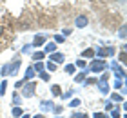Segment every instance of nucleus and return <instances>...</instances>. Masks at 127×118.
I'll return each mask as SVG.
<instances>
[{"instance_id": "1", "label": "nucleus", "mask_w": 127, "mask_h": 118, "mask_svg": "<svg viewBox=\"0 0 127 118\" xmlns=\"http://www.w3.org/2000/svg\"><path fill=\"white\" fill-rule=\"evenodd\" d=\"M34 89H36V85H34L33 82H24V85H22V96L24 98H33Z\"/></svg>"}, {"instance_id": "2", "label": "nucleus", "mask_w": 127, "mask_h": 118, "mask_svg": "<svg viewBox=\"0 0 127 118\" xmlns=\"http://www.w3.org/2000/svg\"><path fill=\"white\" fill-rule=\"evenodd\" d=\"M105 67H107V64L103 62V60H91V66H89V71H93V73H103V71H105Z\"/></svg>"}, {"instance_id": "3", "label": "nucleus", "mask_w": 127, "mask_h": 118, "mask_svg": "<svg viewBox=\"0 0 127 118\" xmlns=\"http://www.w3.org/2000/svg\"><path fill=\"white\" fill-rule=\"evenodd\" d=\"M111 69L114 71V75H116V78H125V71L118 66V62H111Z\"/></svg>"}, {"instance_id": "4", "label": "nucleus", "mask_w": 127, "mask_h": 118, "mask_svg": "<svg viewBox=\"0 0 127 118\" xmlns=\"http://www.w3.org/2000/svg\"><path fill=\"white\" fill-rule=\"evenodd\" d=\"M87 24H89V18H87L85 15H80V16H76V18H74V26H76V27H80V29H82V27H85Z\"/></svg>"}, {"instance_id": "5", "label": "nucleus", "mask_w": 127, "mask_h": 118, "mask_svg": "<svg viewBox=\"0 0 127 118\" xmlns=\"http://www.w3.org/2000/svg\"><path fill=\"white\" fill-rule=\"evenodd\" d=\"M33 47H44L45 45V35H34V40H33Z\"/></svg>"}, {"instance_id": "6", "label": "nucleus", "mask_w": 127, "mask_h": 118, "mask_svg": "<svg viewBox=\"0 0 127 118\" xmlns=\"http://www.w3.org/2000/svg\"><path fill=\"white\" fill-rule=\"evenodd\" d=\"M18 69H20V60H15V62L7 64V75H16Z\"/></svg>"}, {"instance_id": "7", "label": "nucleus", "mask_w": 127, "mask_h": 118, "mask_svg": "<svg viewBox=\"0 0 127 118\" xmlns=\"http://www.w3.org/2000/svg\"><path fill=\"white\" fill-rule=\"evenodd\" d=\"M64 58H65V56H64L62 53H56V51H55V53H51V62H53V64H56V66L64 62Z\"/></svg>"}, {"instance_id": "8", "label": "nucleus", "mask_w": 127, "mask_h": 118, "mask_svg": "<svg viewBox=\"0 0 127 118\" xmlns=\"http://www.w3.org/2000/svg\"><path fill=\"white\" fill-rule=\"evenodd\" d=\"M40 109H42V111H53L55 105H53L51 100H42V102H40Z\"/></svg>"}, {"instance_id": "9", "label": "nucleus", "mask_w": 127, "mask_h": 118, "mask_svg": "<svg viewBox=\"0 0 127 118\" xmlns=\"http://www.w3.org/2000/svg\"><path fill=\"white\" fill-rule=\"evenodd\" d=\"M95 56H98L102 60V58H105L107 56V47H102V45H98L96 49H95Z\"/></svg>"}, {"instance_id": "10", "label": "nucleus", "mask_w": 127, "mask_h": 118, "mask_svg": "<svg viewBox=\"0 0 127 118\" xmlns=\"http://www.w3.org/2000/svg\"><path fill=\"white\" fill-rule=\"evenodd\" d=\"M34 75H36V71H34L33 67H27V69H26V75H24V80H26V82H31V80L34 78Z\"/></svg>"}, {"instance_id": "11", "label": "nucleus", "mask_w": 127, "mask_h": 118, "mask_svg": "<svg viewBox=\"0 0 127 118\" xmlns=\"http://www.w3.org/2000/svg\"><path fill=\"white\" fill-rule=\"evenodd\" d=\"M87 75H89V69H84L82 73H78L76 76H74V82H78V84H80V82H84V80H85V76H87Z\"/></svg>"}, {"instance_id": "12", "label": "nucleus", "mask_w": 127, "mask_h": 118, "mask_svg": "<svg viewBox=\"0 0 127 118\" xmlns=\"http://www.w3.org/2000/svg\"><path fill=\"white\" fill-rule=\"evenodd\" d=\"M44 58H45V53H44V51H34V53H33V60H34V62H42Z\"/></svg>"}, {"instance_id": "13", "label": "nucleus", "mask_w": 127, "mask_h": 118, "mask_svg": "<svg viewBox=\"0 0 127 118\" xmlns=\"http://www.w3.org/2000/svg\"><path fill=\"white\" fill-rule=\"evenodd\" d=\"M42 51H44V53H55V51H56V44H55V42H49V44H45Z\"/></svg>"}, {"instance_id": "14", "label": "nucleus", "mask_w": 127, "mask_h": 118, "mask_svg": "<svg viewBox=\"0 0 127 118\" xmlns=\"http://www.w3.org/2000/svg\"><path fill=\"white\" fill-rule=\"evenodd\" d=\"M98 89H100L102 94H109V85H107V82H98Z\"/></svg>"}, {"instance_id": "15", "label": "nucleus", "mask_w": 127, "mask_h": 118, "mask_svg": "<svg viewBox=\"0 0 127 118\" xmlns=\"http://www.w3.org/2000/svg\"><path fill=\"white\" fill-rule=\"evenodd\" d=\"M82 56L93 60V58H95V49H91V47H89V49H84V51H82Z\"/></svg>"}, {"instance_id": "16", "label": "nucleus", "mask_w": 127, "mask_h": 118, "mask_svg": "<svg viewBox=\"0 0 127 118\" xmlns=\"http://www.w3.org/2000/svg\"><path fill=\"white\" fill-rule=\"evenodd\" d=\"M51 94H53V96H62V87L60 85H51Z\"/></svg>"}, {"instance_id": "17", "label": "nucleus", "mask_w": 127, "mask_h": 118, "mask_svg": "<svg viewBox=\"0 0 127 118\" xmlns=\"http://www.w3.org/2000/svg\"><path fill=\"white\" fill-rule=\"evenodd\" d=\"M33 69L36 71V73H42V71L45 69V66H44L42 62H36V64H34V66H33Z\"/></svg>"}, {"instance_id": "18", "label": "nucleus", "mask_w": 127, "mask_h": 118, "mask_svg": "<svg viewBox=\"0 0 127 118\" xmlns=\"http://www.w3.org/2000/svg\"><path fill=\"white\" fill-rule=\"evenodd\" d=\"M74 71H76L74 64H67V66H65V73H67V75H74Z\"/></svg>"}, {"instance_id": "19", "label": "nucleus", "mask_w": 127, "mask_h": 118, "mask_svg": "<svg viewBox=\"0 0 127 118\" xmlns=\"http://www.w3.org/2000/svg\"><path fill=\"white\" fill-rule=\"evenodd\" d=\"M111 102H124V96H122V94L113 93V94H111Z\"/></svg>"}, {"instance_id": "20", "label": "nucleus", "mask_w": 127, "mask_h": 118, "mask_svg": "<svg viewBox=\"0 0 127 118\" xmlns=\"http://www.w3.org/2000/svg\"><path fill=\"white\" fill-rule=\"evenodd\" d=\"M67 105H69V107H80V105H82V102H80L78 98H74V100H71Z\"/></svg>"}, {"instance_id": "21", "label": "nucleus", "mask_w": 127, "mask_h": 118, "mask_svg": "<svg viewBox=\"0 0 127 118\" xmlns=\"http://www.w3.org/2000/svg\"><path fill=\"white\" fill-rule=\"evenodd\" d=\"M38 76H40V78H42L44 82H49V80H51V75H49V73H45V71H42V73H40Z\"/></svg>"}, {"instance_id": "22", "label": "nucleus", "mask_w": 127, "mask_h": 118, "mask_svg": "<svg viewBox=\"0 0 127 118\" xmlns=\"http://www.w3.org/2000/svg\"><path fill=\"white\" fill-rule=\"evenodd\" d=\"M22 115H24V113H22L20 107H13V116H15V118H20Z\"/></svg>"}, {"instance_id": "23", "label": "nucleus", "mask_w": 127, "mask_h": 118, "mask_svg": "<svg viewBox=\"0 0 127 118\" xmlns=\"http://www.w3.org/2000/svg\"><path fill=\"white\" fill-rule=\"evenodd\" d=\"M114 53H116V47L107 45V56H114Z\"/></svg>"}, {"instance_id": "24", "label": "nucleus", "mask_w": 127, "mask_h": 118, "mask_svg": "<svg viewBox=\"0 0 127 118\" xmlns=\"http://www.w3.org/2000/svg\"><path fill=\"white\" fill-rule=\"evenodd\" d=\"M5 87H7V82H2V84H0V96H4V94H5Z\"/></svg>"}, {"instance_id": "25", "label": "nucleus", "mask_w": 127, "mask_h": 118, "mask_svg": "<svg viewBox=\"0 0 127 118\" xmlns=\"http://www.w3.org/2000/svg\"><path fill=\"white\" fill-rule=\"evenodd\" d=\"M20 102H22V100H20V96H18V94H13V105H15V107H18V105H20Z\"/></svg>"}, {"instance_id": "26", "label": "nucleus", "mask_w": 127, "mask_h": 118, "mask_svg": "<svg viewBox=\"0 0 127 118\" xmlns=\"http://www.w3.org/2000/svg\"><path fill=\"white\" fill-rule=\"evenodd\" d=\"M74 94V89H71V91H67V93H62V98H65V100H69Z\"/></svg>"}, {"instance_id": "27", "label": "nucleus", "mask_w": 127, "mask_h": 118, "mask_svg": "<svg viewBox=\"0 0 127 118\" xmlns=\"http://www.w3.org/2000/svg\"><path fill=\"white\" fill-rule=\"evenodd\" d=\"M74 67H80V69H85V60H76Z\"/></svg>"}, {"instance_id": "28", "label": "nucleus", "mask_w": 127, "mask_h": 118, "mask_svg": "<svg viewBox=\"0 0 127 118\" xmlns=\"http://www.w3.org/2000/svg\"><path fill=\"white\" fill-rule=\"evenodd\" d=\"M111 118H120V111L114 107V109H111Z\"/></svg>"}, {"instance_id": "29", "label": "nucleus", "mask_w": 127, "mask_h": 118, "mask_svg": "<svg viewBox=\"0 0 127 118\" xmlns=\"http://www.w3.org/2000/svg\"><path fill=\"white\" fill-rule=\"evenodd\" d=\"M31 49H33V45H24V47H22V53H24V55H29Z\"/></svg>"}, {"instance_id": "30", "label": "nucleus", "mask_w": 127, "mask_h": 118, "mask_svg": "<svg viewBox=\"0 0 127 118\" xmlns=\"http://www.w3.org/2000/svg\"><path fill=\"white\" fill-rule=\"evenodd\" d=\"M47 71H49V73H53V71H56V64L49 62V64H47Z\"/></svg>"}, {"instance_id": "31", "label": "nucleus", "mask_w": 127, "mask_h": 118, "mask_svg": "<svg viewBox=\"0 0 127 118\" xmlns=\"http://www.w3.org/2000/svg\"><path fill=\"white\" fill-rule=\"evenodd\" d=\"M64 40H65V38H64L62 35H56V37H55V44H62Z\"/></svg>"}, {"instance_id": "32", "label": "nucleus", "mask_w": 127, "mask_h": 118, "mask_svg": "<svg viewBox=\"0 0 127 118\" xmlns=\"http://www.w3.org/2000/svg\"><path fill=\"white\" fill-rule=\"evenodd\" d=\"M82 84H84V85H91V84H96V80H95V78H87V80H84Z\"/></svg>"}, {"instance_id": "33", "label": "nucleus", "mask_w": 127, "mask_h": 118, "mask_svg": "<svg viewBox=\"0 0 127 118\" xmlns=\"http://www.w3.org/2000/svg\"><path fill=\"white\" fill-rule=\"evenodd\" d=\"M118 37L122 38V40L125 38V26H122V27H120V33H118Z\"/></svg>"}, {"instance_id": "34", "label": "nucleus", "mask_w": 127, "mask_h": 118, "mask_svg": "<svg viewBox=\"0 0 127 118\" xmlns=\"http://www.w3.org/2000/svg\"><path fill=\"white\" fill-rule=\"evenodd\" d=\"M93 118H109V116H107L105 113H95V115H93Z\"/></svg>"}, {"instance_id": "35", "label": "nucleus", "mask_w": 127, "mask_h": 118, "mask_svg": "<svg viewBox=\"0 0 127 118\" xmlns=\"http://www.w3.org/2000/svg\"><path fill=\"white\" fill-rule=\"evenodd\" d=\"M107 80H109V75L107 73H102V78L98 80V82H107Z\"/></svg>"}, {"instance_id": "36", "label": "nucleus", "mask_w": 127, "mask_h": 118, "mask_svg": "<svg viewBox=\"0 0 127 118\" xmlns=\"http://www.w3.org/2000/svg\"><path fill=\"white\" fill-rule=\"evenodd\" d=\"M71 118H84V113H73Z\"/></svg>"}, {"instance_id": "37", "label": "nucleus", "mask_w": 127, "mask_h": 118, "mask_svg": "<svg viewBox=\"0 0 127 118\" xmlns=\"http://www.w3.org/2000/svg\"><path fill=\"white\" fill-rule=\"evenodd\" d=\"M103 104H105V109H107V111L113 109V102H103Z\"/></svg>"}, {"instance_id": "38", "label": "nucleus", "mask_w": 127, "mask_h": 118, "mask_svg": "<svg viewBox=\"0 0 127 118\" xmlns=\"http://www.w3.org/2000/svg\"><path fill=\"white\" fill-rule=\"evenodd\" d=\"M69 35H71V29H64V33H62V37L65 38V37H69Z\"/></svg>"}, {"instance_id": "39", "label": "nucleus", "mask_w": 127, "mask_h": 118, "mask_svg": "<svg viewBox=\"0 0 127 118\" xmlns=\"http://www.w3.org/2000/svg\"><path fill=\"white\" fill-rule=\"evenodd\" d=\"M24 82H26V80H18V82H16V89H20V87L24 85Z\"/></svg>"}, {"instance_id": "40", "label": "nucleus", "mask_w": 127, "mask_h": 118, "mask_svg": "<svg viewBox=\"0 0 127 118\" xmlns=\"http://www.w3.org/2000/svg\"><path fill=\"white\" fill-rule=\"evenodd\" d=\"M31 118H45V115H44V113H38V115H34V116H31Z\"/></svg>"}, {"instance_id": "41", "label": "nucleus", "mask_w": 127, "mask_h": 118, "mask_svg": "<svg viewBox=\"0 0 127 118\" xmlns=\"http://www.w3.org/2000/svg\"><path fill=\"white\" fill-rule=\"evenodd\" d=\"M53 113H56V115H60V113H62V107H55V109H53Z\"/></svg>"}, {"instance_id": "42", "label": "nucleus", "mask_w": 127, "mask_h": 118, "mask_svg": "<svg viewBox=\"0 0 127 118\" xmlns=\"http://www.w3.org/2000/svg\"><path fill=\"white\" fill-rule=\"evenodd\" d=\"M114 87H116V89H122V82H114Z\"/></svg>"}, {"instance_id": "43", "label": "nucleus", "mask_w": 127, "mask_h": 118, "mask_svg": "<svg viewBox=\"0 0 127 118\" xmlns=\"http://www.w3.org/2000/svg\"><path fill=\"white\" fill-rule=\"evenodd\" d=\"M20 118H31V116H29V115H22Z\"/></svg>"}, {"instance_id": "44", "label": "nucleus", "mask_w": 127, "mask_h": 118, "mask_svg": "<svg viewBox=\"0 0 127 118\" xmlns=\"http://www.w3.org/2000/svg\"><path fill=\"white\" fill-rule=\"evenodd\" d=\"M58 118H60V116H58Z\"/></svg>"}]
</instances>
